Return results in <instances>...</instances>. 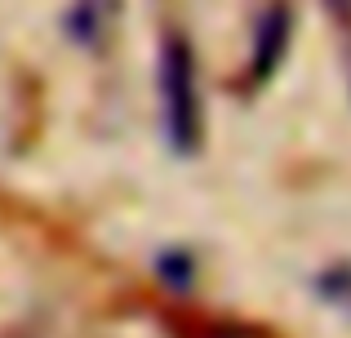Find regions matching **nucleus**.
I'll return each mask as SVG.
<instances>
[{
    "label": "nucleus",
    "instance_id": "f257e3e1",
    "mask_svg": "<svg viewBox=\"0 0 351 338\" xmlns=\"http://www.w3.org/2000/svg\"><path fill=\"white\" fill-rule=\"evenodd\" d=\"M160 107H165V134L173 152H196L205 134L200 116V80H196V58L182 36H169L160 49Z\"/></svg>",
    "mask_w": 351,
    "mask_h": 338
},
{
    "label": "nucleus",
    "instance_id": "f03ea898",
    "mask_svg": "<svg viewBox=\"0 0 351 338\" xmlns=\"http://www.w3.org/2000/svg\"><path fill=\"white\" fill-rule=\"evenodd\" d=\"M285 40H289V9L271 5L263 14V23H258V67H254L258 80H267L276 71V62L285 53Z\"/></svg>",
    "mask_w": 351,
    "mask_h": 338
},
{
    "label": "nucleus",
    "instance_id": "7ed1b4c3",
    "mask_svg": "<svg viewBox=\"0 0 351 338\" xmlns=\"http://www.w3.org/2000/svg\"><path fill=\"white\" fill-rule=\"evenodd\" d=\"M182 338H276L263 325H249V321H196L187 325Z\"/></svg>",
    "mask_w": 351,
    "mask_h": 338
},
{
    "label": "nucleus",
    "instance_id": "20e7f679",
    "mask_svg": "<svg viewBox=\"0 0 351 338\" xmlns=\"http://www.w3.org/2000/svg\"><path fill=\"white\" fill-rule=\"evenodd\" d=\"M9 338H67L62 330H49V325H32V330H14Z\"/></svg>",
    "mask_w": 351,
    "mask_h": 338
}]
</instances>
